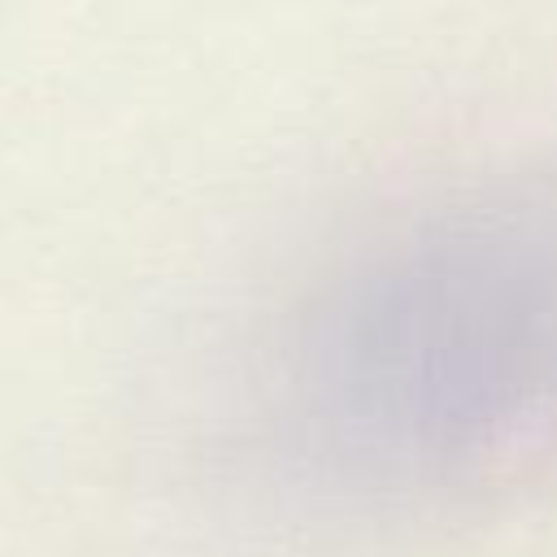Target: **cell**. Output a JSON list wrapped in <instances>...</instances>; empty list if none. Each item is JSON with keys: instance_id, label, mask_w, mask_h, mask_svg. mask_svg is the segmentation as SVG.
<instances>
[{"instance_id": "1", "label": "cell", "mask_w": 557, "mask_h": 557, "mask_svg": "<svg viewBox=\"0 0 557 557\" xmlns=\"http://www.w3.org/2000/svg\"><path fill=\"white\" fill-rule=\"evenodd\" d=\"M274 422L305 474L352 500H435L557 448V183L431 196L300 296Z\"/></svg>"}]
</instances>
